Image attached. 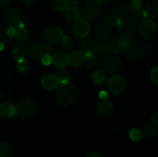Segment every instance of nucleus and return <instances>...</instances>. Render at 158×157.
<instances>
[{
  "label": "nucleus",
  "instance_id": "f257e3e1",
  "mask_svg": "<svg viewBox=\"0 0 158 157\" xmlns=\"http://www.w3.org/2000/svg\"><path fill=\"white\" fill-rule=\"evenodd\" d=\"M78 95L77 88L69 83H62L56 93L59 103L63 106H69L76 101Z\"/></svg>",
  "mask_w": 158,
  "mask_h": 157
},
{
  "label": "nucleus",
  "instance_id": "e433bc0d",
  "mask_svg": "<svg viewBox=\"0 0 158 157\" xmlns=\"http://www.w3.org/2000/svg\"><path fill=\"white\" fill-rule=\"evenodd\" d=\"M83 62L84 63V66L86 68H92L95 66L96 59L94 55L91 54H88V55H84V59H83Z\"/></svg>",
  "mask_w": 158,
  "mask_h": 157
},
{
  "label": "nucleus",
  "instance_id": "dca6fc26",
  "mask_svg": "<svg viewBox=\"0 0 158 157\" xmlns=\"http://www.w3.org/2000/svg\"><path fill=\"white\" fill-rule=\"evenodd\" d=\"M42 85L45 89L48 90H52L56 89L60 85V81L53 74H47L42 78Z\"/></svg>",
  "mask_w": 158,
  "mask_h": 157
},
{
  "label": "nucleus",
  "instance_id": "09e8293b",
  "mask_svg": "<svg viewBox=\"0 0 158 157\" xmlns=\"http://www.w3.org/2000/svg\"><path fill=\"white\" fill-rule=\"evenodd\" d=\"M99 96L100 97L101 99H107V93H106L105 91H102V92H100V93L99 94Z\"/></svg>",
  "mask_w": 158,
  "mask_h": 157
},
{
  "label": "nucleus",
  "instance_id": "ddd939ff",
  "mask_svg": "<svg viewBox=\"0 0 158 157\" xmlns=\"http://www.w3.org/2000/svg\"><path fill=\"white\" fill-rule=\"evenodd\" d=\"M100 42L98 40L94 37H89L80 42V49H81L82 52L85 55H88V54H91L97 52V49Z\"/></svg>",
  "mask_w": 158,
  "mask_h": 157
},
{
  "label": "nucleus",
  "instance_id": "37998d69",
  "mask_svg": "<svg viewBox=\"0 0 158 157\" xmlns=\"http://www.w3.org/2000/svg\"><path fill=\"white\" fill-rule=\"evenodd\" d=\"M69 6H75V7H79L80 5L81 4L82 0H69Z\"/></svg>",
  "mask_w": 158,
  "mask_h": 157
},
{
  "label": "nucleus",
  "instance_id": "2eb2a0df",
  "mask_svg": "<svg viewBox=\"0 0 158 157\" xmlns=\"http://www.w3.org/2000/svg\"><path fill=\"white\" fill-rule=\"evenodd\" d=\"M52 62L58 68H64L68 63V56L63 51H56L51 55Z\"/></svg>",
  "mask_w": 158,
  "mask_h": 157
},
{
  "label": "nucleus",
  "instance_id": "a18cd8bd",
  "mask_svg": "<svg viewBox=\"0 0 158 157\" xmlns=\"http://www.w3.org/2000/svg\"><path fill=\"white\" fill-rule=\"evenodd\" d=\"M4 41L6 42V43H12V42L14 41V37H12V36H9V35H6V33H5L4 35Z\"/></svg>",
  "mask_w": 158,
  "mask_h": 157
},
{
  "label": "nucleus",
  "instance_id": "f704fd0d",
  "mask_svg": "<svg viewBox=\"0 0 158 157\" xmlns=\"http://www.w3.org/2000/svg\"><path fill=\"white\" fill-rule=\"evenodd\" d=\"M16 69L19 73L26 74L29 72L30 67H29V63H28L26 61H25L24 59H23L18 62L16 66Z\"/></svg>",
  "mask_w": 158,
  "mask_h": 157
},
{
  "label": "nucleus",
  "instance_id": "473e14b6",
  "mask_svg": "<svg viewBox=\"0 0 158 157\" xmlns=\"http://www.w3.org/2000/svg\"><path fill=\"white\" fill-rule=\"evenodd\" d=\"M147 15L145 11L142 10V9H137V10L134 11V12L132 15V19L136 22H140L146 20Z\"/></svg>",
  "mask_w": 158,
  "mask_h": 157
},
{
  "label": "nucleus",
  "instance_id": "20e7f679",
  "mask_svg": "<svg viewBox=\"0 0 158 157\" xmlns=\"http://www.w3.org/2000/svg\"><path fill=\"white\" fill-rule=\"evenodd\" d=\"M103 10V5L97 0H89L84 5L83 9V15L85 18L94 20L101 14Z\"/></svg>",
  "mask_w": 158,
  "mask_h": 157
},
{
  "label": "nucleus",
  "instance_id": "f3484780",
  "mask_svg": "<svg viewBox=\"0 0 158 157\" xmlns=\"http://www.w3.org/2000/svg\"><path fill=\"white\" fill-rule=\"evenodd\" d=\"M12 56L15 61L19 62L24 59L26 55V47L23 43L19 42L13 46L12 49Z\"/></svg>",
  "mask_w": 158,
  "mask_h": 157
},
{
  "label": "nucleus",
  "instance_id": "6ab92c4d",
  "mask_svg": "<svg viewBox=\"0 0 158 157\" xmlns=\"http://www.w3.org/2000/svg\"><path fill=\"white\" fill-rule=\"evenodd\" d=\"M80 15H81V11L79 7L69 6L65 10V18L69 22L77 21L79 18H80Z\"/></svg>",
  "mask_w": 158,
  "mask_h": 157
},
{
  "label": "nucleus",
  "instance_id": "de8ad7c7",
  "mask_svg": "<svg viewBox=\"0 0 158 157\" xmlns=\"http://www.w3.org/2000/svg\"><path fill=\"white\" fill-rule=\"evenodd\" d=\"M151 120H152L153 123L158 126V113H154L151 116Z\"/></svg>",
  "mask_w": 158,
  "mask_h": 157
},
{
  "label": "nucleus",
  "instance_id": "f03ea898",
  "mask_svg": "<svg viewBox=\"0 0 158 157\" xmlns=\"http://www.w3.org/2000/svg\"><path fill=\"white\" fill-rule=\"evenodd\" d=\"M119 29L121 38H126L130 42H133L138 35V29L135 22L129 18H124L120 20Z\"/></svg>",
  "mask_w": 158,
  "mask_h": 157
},
{
  "label": "nucleus",
  "instance_id": "49530a36",
  "mask_svg": "<svg viewBox=\"0 0 158 157\" xmlns=\"http://www.w3.org/2000/svg\"><path fill=\"white\" fill-rule=\"evenodd\" d=\"M20 2L22 3V5L26 6H29L30 5H32V3L35 2V0H19Z\"/></svg>",
  "mask_w": 158,
  "mask_h": 157
},
{
  "label": "nucleus",
  "instance_id": "58836bf2",
  "mask_svg": "<svg viewBox=\"0 0 158 157\" xmlns=\"http://www.w3.org/2000/svg\"><path fill=\"white\" fill-rule=\"evenodd\" d=\"M129 5L131 9L135 11L137 9H140L142 6V1L141 0H131Z\"/></svg>",
  "mask_w": 158,
  "mask_h": 157
},
{
  "label": "nucleus",
  "instance_id": "7ed1b4c3",
  "mask_svg": "<svg viewBox=\"0 0 158 157\" xmlns=\"http://www.w3.org/2000/svg\"><path fill=\"white\" fill-rule=\"evenodd\" d=\"M37 106L35 102L31 99L25 97L19 100L15 106V115H22L31 116L36 112Z\"/></svg>",
  "mask_w": 158,
  "mask_h": 157
},
{
  "label": "nucleus",
  "instance_id": "ea45409f",
  "mask_svg": "<svg viewBox=\"0 0 158 157\" xmlns=\"http://www.w3.org/2000/svg\"><path fill=\"white\" fill-rule=\"evenodd\" d=\"M151 78L153 82L158 83V66L153 68L151 72Z\"/></svg>",
  "mask_w": 158,
  "mask_h": 157
},
{
  "label": "nucleus",
  "instance_id": "a211bd4d",
  "mask_svg": "<svg viewBox=\"0 0 158 157\" xmlns=\"http://www.w3.org/2000/svg\"><path fill=\"white\" fill-rule=\"evenodd\" d=\"M116 12L121 16H128L131 13L132 9L130 7L129 3L123 0H119L114 6Z\"/></svg>",
  "mask_w": 158,
  "mask_h": 157
},
{
  "label": "nucleus",
  "instance_id": "aec40b11",
  "mask_svg": "<svg viewBox=\"0 0 158 157\" xmlns=\"http://www.w3.org/2000/svg\"><path fill=\"white\" fill-rule=\"evenodd\" d=\"M0 115L5 118L15 115V106L9 102L0 105Z\"/></svg>",
  "mask_w": 158,
  "mask_h": 157
},
{
  "label": "nucleus",
  "instance_id": "2f4dec72",
  "mask_svg": "<svg viewBox=\"0 0 158 157\" xmlns=\"http://www.w3.org/2000/svg\"><path fill=\"white\" fill-rule=\"evenodd\" d=\"M69 6V0H55L53 2L54 9L58 12L65 11Z\"/></svg>",
  "mask_w": 158,
  "mask_h": 157
},
{
  "label": "nucleus",
  "instance_id": "c756f323",
  "mask_svg": "<svg viewBox=\"0 0 158 157\" xmlns=\"http://www.w3.org/2000/svg\"><path fill=\"white\" fill-rule=\"evenodd\" d=\"M12 154V147L7 142L0 141V157H9Z\"/></svg>",
  "mask_w": 158,
  "mask_h": 157
},
{
  "label": "nucleus",
  "instance_id": "c85d7f7f",
  "mask_svg": "<svg viewBox=\"0 0 158 157\" xmlns=\"http://www.w3.org/2000/svg\"><path fill=\"white\" fill-rule=\"evenodd\" d=\"M141 131L143 135H144L147 137H149V138H154V137L157 136L158 134L157 129L155 126H152V125L144 126Z\"/></svg>",
  "mask_w": 158,
  "mask_h": 157
},
{
  "label": "nucleus",
  "instance_id": "603ef678",
  "mask_svg": "<svg viewBox=\"0 0 158 157\" xmlns=\"http://www.w3.org/2000/svg\"><path fill=\"white\" fill-rule=\"evenodd\" d=\"M3 48H4V44H3L2 42L0 41V51L2 50Z\"/></svg>",
  "mask_w": 158,
  "mask_h": 157
},
{
  "label": "nucleus",
  "instance_id": "4c0bfd02",
  "mask_svg": "<svg viewBox=\"0 0 158 157\" xmlns=\"http://www.w3.org/2000/svg\"><path fill=\"white\" fill-rule=\"evenodd\" d=\"M143 136L142 131L139 129H134L130 132V137L134 141H138Z\"/></svg>",
  "mask_w": 158,
  "mask_h": 157
},
{
  "label": "nucleus",
  "instance_id": "39448f33",
  "mask_svg": "<svg viewBox=\"0 0 158 157\" xmlns=\"http://www.w3.org/2000/svg\"><path fill=\"white\" fill-rule=\"evenodd\" d=\"M4 20L9 27H13L17 29L24 26L21 14L15 9H10L6 11L4 15Z\"/></svg>",
  "mask_w": 158,
  "mask_h": 157
},
{
  "label": "nucleus",
  "instance_id": "5701e85b",
  "mask_svg": "<svg viewBox=\"0 0 158 157\" xmlns=\"http://www.w3.org/2000/svg\"><path fill=\"white\" fill-rule=\"evenodd\" d=\"M106 47L110 53H119L123 49L120 39L108 40L106 42Z\"/></svg>",
  "mask_w": 158,
  "mask_h": 157
},
{
  "label": "nucleus",
  "instance_id": "f8f14e48",
  "mask_svg": "<svg viewBox=\"0 0 158 157\" xmlns=\"http://www.w3.org/2000/svg\"><path fill=\"white\" fill-rule=\"evenodd\" d=\"M138 31L142 37L144 38H151L155 35L157 26L152 20H144L140 23Z\"/></svg>",
  "mask_w": 158,
  "mask_h": 157
},
{
  "label": "nucleus",
  "instance_id": "864d4df0",
  "mask_svg": "<svg viewBox=\"0 0 158 157\" xmlns=\"http://www.w3.org/2000/svg\"><path fill=\"white\" fill-rule=\"evenodd\" d=\"M2 37V30L1 29H0V40H1Z\"/></svg>",
  "mask_w": 158,
  "mask_h": 157
},
{
  "label": "nucleus",
  "instance_id": "cd10ccee",
  "mask_svg": "<svg viewBox=\"0 0 158 157\" xmlns=\"http://www.w3.org/2000/svg\"><path fill=\"white\" fill-rule=\"evenodd\" d=\"M56 76L59 79L60 83H69V78H70V73H69V70L65 68H60L56 72Z\"/></svg>",
  "mask_w": 158,
  "mask_h": 157
},
{
  "label": "nucleus",
  "instance_id": "412c9836",
  "mask_svg": "<svg viewBox=\"0 0 158 157\" xmlns=\"http://www.w3.org/2000/svg\"><path fill=\"white\" fill-rule=\"evenodd\" d=\"M145 12L147 18L152 20H158V1L151 2L147 6Z\"/></svg>",
  "mask_w": 158,
  "mask_h": 157
},
{
  "label": "nucleus",
  "instance_id": "c03bdc74",
  "mask_svg": "<svg viewBox=\"0 0 158 157\" xmlns=\"http://www.w3.org/2000/svg\"><path fill=\"white\" fill-rule=\"evenodd\" d=\"M11 2V0H0V8L4 9L6 6H9V3Z\"/></svg>",
  "mask_w": 158,
  "mask_h": 157
},
{
  "label": "nucleus",
  "instance_id": "bb28decb",
  "mask_svg": "<svg viewBox=\"0 0 158 157\" xmlns=\"http://www.w3.org/2000/svg\"><path fill=\"white\" fill-rule=\"evenodd\" d=\"M15 38H17V40L19 42L25 43L29 41V38H30V35H29V32L26 29H25L24 28H19V29H16Z\"/></svg>",
  "mask_w": 158,
  "mask_h": 157
},
{
  "label": "nucleus",
  "instance_id": "a878e982",
  "mask_svg": "<svg viewBox=\"0 0 158 157\" xmlns=\"http://www.w3.org/2000/svg\"><path fill=\"white\" fill-rule=\"evenodd\" d=\"M106 75H107L105 73L104 71L101 70V69H97L93 73L91 78L95 84L100 85L104 83L106 78Z\"/></svg>",
  "mask_w": 158,
  "mask_h": 157
},
{
  "label": "nucleus",
  "instance_id": "79ce46f5",
  "mask_svg": "<svg viewBox=\"0 0 158 157\" xmlns=\"http://www.w3.org/2000/svg\"><path fill=\"white\" fill-rule=\"evenodd\" d=\"M15 32H16V29L13 27H9L6 30V35H9V36L14 37L15 35Z\"/></svg>",
  "mask_w": 158,
  "mask_h": 157
},
{
  "label": "nucleus",
  "instance_id": "c9c22d12",
  "mask_svg": "<svg viewBox=\"0 0 158 157\" xmlns=\"http://www.w3.org/2000/svg\"><path fill=\"white\" fill-rule=\"evenodd\" d=\"M96 52L100 58H105V57L107 56L110 52L108 51L107 47H106V43L100 42Z\"/></svg>",
  "mask_w": 158,
  "mask_h": 157
},
{
  "label": "nucleus",
  "instance_id": "a19ab883",
  "mask_svg": "<svg viewBox=\"0 0 158 157\" xmlns=\"http://www.w3.org/2000/svg\"><path fill=\"white\" fill-rule=\"evenodd\" d=\"M40 60H41L42 63L45 65V66H48V65L51 64V62H52V58H51L50 55H46V54L43 55V57H42Z\"/></svg>",
  "mask_w": 158,
  "mask_h": 157
},
{
  "label": "nucleus",
  "instance_id": "9b49d317",
  "mask_svg": "<svg viewBox=\"0 0 158 157\" xmlns=\"http://www.w3.org/2000/svg\"><path fill=\"white\" fill-rule=\"evenodd\" d=\"M94 32L96 38L99 42H107L111 35L110 26L106 25L105 22H99L94 27Z\"/></svg>",
  "mask_w": 158,
  "mask_h": 157
},
{
  "label": "nucleus",
  "instance_id": "0eeeda50",
  "mask_svg": "<svg viewBox=\"0 0 158 157\" xmlns=\"http://www.w3.org/2000/svg\"><path fill=\"white\" fill-rule=\"evenodd\" d=\"M73 32L74 35L79 38H83L87 36L90 32V25L88 20L85 18H79L74 22Z\"/></svg>",
  "mask_w": 158,
  "mask_h": 157
},
{
  "label": "nucleus",
  "instance_id": "423d86ee",
  "mask_svg": "<svg viewBox=\"0 0 158 157\" xmlns=\"http://www.w3.org/2000/svg\"><path fill=\"white\" fill-rule=\"evenodd\" d=\"M144 54V47L141 44L131 42L125 49V57L130 62L138 61Z\"/></svg>",
  "mask_w": 158,
  "mask_h": 157
},
{
  "label": "nucleus",
  "instance_id": "1a4fd4ad",
  "mask_svg": "<svg viewBox=\"0 0 158 157\" xmlns=\"http://www.w3.org/2000/svg\"><path fill=\"white\" fill-rule=\"evenodd\" d=\"M43 35L46 41L51 43H56L60 41L63 36V32L62 28L58 25H49L44 29Z\"/></svg>",
  "mask_w": 158,
  "mask_h": 157
},
{
  "label": "nucleus",
  "instance_id": "72a5a7b5",
  "mask_svg": "<svg viewBox=\"0 0 158 157\" xmlns=\"http://www.w3.org/2000/svg\"><path fill=\"white\" fill-rule=\"evenodd\" d=\"M41 47L43 49V53L46 55H52L55 51V46H53V43L47 41H43L41 44Z\"/></svg>",
  "mask_w": 158,
  "mask_h": 157
},
{
  "label": "nucleus",
  "instance_id": "6e6552de",
  "mask_svg": "<svg viewBox=\"0 0 158 157\" xmlns=\"http://www.w3.org/2000/svg\"><path fill=\"white\" fill-rule=\"evenodd\" d=\"M122 60L116 55L107 56L103 63V71L106 75H112L119 71L121 68Z\"/></svg>",
  "mask_w": 158,
  "mask_h": 157
},
{
  "label": "nucleus",
  "instance_id": "7c9ffc66",
  "mask_svg": "<svg viewBox=\"0 0 158 157\" xmlns=\"http://www.w3.org/2000/svg\"><path fill=\"white\" fill-rule=\"evenodd\" d=\"M60 46L63 50L68 52L73 49V40L68 35H63L60 39Z\"/></svg>",
  "mask_w": 158,
  "mask_h": 157
},
{
  "label": "nucleus",
  "instance_id": "9d476101",
  "mask_svg": "<svg viewBox=\"0 0 158 157\" xmlns=\"http://www.w3.org/2000/svg\"><path fill=\"white\" fill-rule=\"evenodd\" d=\"M109 89L113 93L120 95L126 89V82L123 77L120 75H114L111 77L108 83Z\"/></svg>",
  "mask_w": 158,
  "mask_h": 157
},
{
  "label": "nucleus",
  "instance_id": "393cba45",
  "mask_svg": "<svg viewBox=\"0 0 158 157\" xmlns=\"http://www.w3.org/2000/svg\"><path fill=\"white\" fill-rule=\"evenodd\" d=\"M120 20L119 15L114 12H108L104 16V22L109 26H119Z\"/></svg>",
  "mask_w": 158,
  "mask_h": 157
},
{
  "label": "nucleus",
  "instance_id": "b1692460",
  "mask_svg": "<svg viewBox=\"0 0 158 157\" xmlns=\"http://www.w3.org/2000/svg\"><path fill=\"white\" fill-rule=\"evenodd\" d=\"M28 53L29 54V55H30L32 58L36 60L41 59L43 55H44L41 46L37 44L31 45L29 47V49H28Z\"/></svg>",
  "mask_w": 158,
  "mask_h": 157
},
{
  "label": "nucleus",
  "instance_id": "3c124183",
  "mask_svg": "<svg viewBox=\"0 0 158 157\" xmlns=\"http://www.w3.org/2000/svg\"><path fill=\"white\" fill-rule=\"evenodd\" d=\"M97 1L98 2H100L101 5H105L110 0H97Z\"/></svg>",
  "mask_w": 158,
  "mask_h": 157
},
{
  "label": "nucleus",
  "instance_id": "4468645a",
  "mask_svg": "<svg viewBox=\"0 0 158 157\" xmlns=\"http://www.w3.org/2000/svg\"><path fill=\"white\" fill-rule=\"evenodd\" d=\"M113 110L112 102L108 99H101L97 106V113L100 117H106L111 113Z\"/></svg>",
  "mask_w": 158,
  "mask_h": 157
},
{
  "label": "nucleus",
  "instance_id": "8fccbe9b",
  "mask_svg": "<svg viewBox=\"0 0 158 157\" xmlns=\"http://www.w3.org/2000/svg\"><path fill=\"white\" fill-rule=\"evenodd\" d=\"M86 157H102V156L100 155V154L97 153V152H90V153L88 154Z\"/></svg>",
  "mask_w": 158,
  "mask_h": 157
},
{
  "label": "nucleus",
  "instance_id": "4be33fe9",
  "mask_svg": "<svg viewBox=\"0 0 158 157\" xmlns=\"http://www.w3.org/2000/svg\"><path fill=\"white\" fill-rule=\"evenodd\" d=\"M84 59V54L80 51H74L68 56V62L73 66H79L83 63Z\"/></svg>",
  "mask_w": 158,
  "mask_h": 157
}]
</instances>
